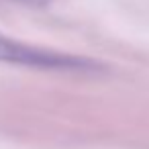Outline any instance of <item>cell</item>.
<instances>
[{
    "label": "cell",
    "mask_w": 149,
    "mask_h": 149,
    "mask_svg": "<svg viewBox=\"0 0 149 149\" xmlns=\"http://www.w3.org/2000/svg\"><path fill=\"white\" fill-rule=\"evenodd\" d=\"M15 2H21V4H27V6H47L53 0H15Z\"/></svg>",
    "instance_id": "7a4b0ae2"
},
{
    "label": "cell",
    "mask_w": 149,
    "mask_h": 149,
    "mask_svg": "<svg viewBox=\"0 0 149 149\" xmlns=\"http://www.w3.org/2000/svg\"><path fill=\"white\" fill-rule=\"evenodd\" d=\"M0 61L35 68V70H51V72H96L100 68V63L94 59L74 53L43 49L37 45H27L23 41L4 35L2 31H0Z\"/></svg>",
    "instance_id": "6da1fadb"
}]
</instances>
